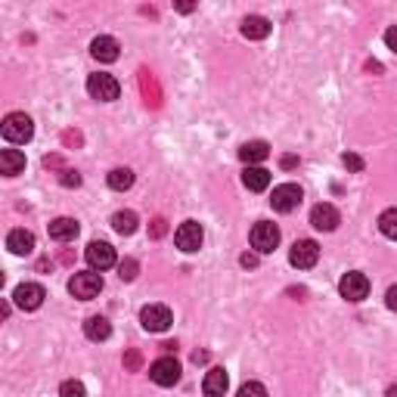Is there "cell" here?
Returning <instances> with one entry per match:
<instances>
[{"instance_id": "1", "label": "cell", "mask_w": 397, "mask_h": 397, "mask_svg": "<svg viewBox=\"0 0 397 397\" xmlns=\"http://www.w3.org/2000/svg\"><path fill=\"white\" fill-rule=\"evenodd\" d=\"M0 130H3V140L6 143H28L31 137H35V121H31L25 112H10V115L3 118V124H0Z\"/></svg>"}, {"instance_id": "2", "label": "cell", "mask_w": 397, "mask_h": 397, "mask_svg": "<svg viewBox=\"0 0 397 397\" xmlns=\"http://www.w3.org/2000/svg\"><path fill=\"white\" fill-rule=\"evenodd\" d=\"M276 246H280V227L270 221H257L255 227H251V248H255L257 255H270Z\"/></svg>"}, {"instance_id": "3", "label": "cell", "mask_w": 397, "mask_h": 397, "mask_svg": "<svg viewBox=\"0 0 397 397\" xmlns=\"http://www.w3.org/2000/svg\"><path fill=\"white\" fill-rule=\"evenodd\" d=\"M87 94L99 99V103H112V99H118V94H121V84L112 75H105V71H96V75L87 78Z\"/></svg>"}, {"instance_id": "4", "label": "cell", "mask_w": 397, "mask_h": 397, "mask_svg": "<svg viewBox=\"0 0 397 397\" xmlns=\"http://www.w3.org/2000/svg\"><path fill=\"white\" fill-rule=\"evenodd\" d=\"M149 379L162 388L177 385V382H180V363H177L174 357H158V360L149 366Z\"/></svg>"}, {"instance_id": "5", "label": "cell", "mask_w": 397, "mask_h": 397, "mask_svg": "<svg viewBox=\"0 0 397 397\" xmlns=\"http://www.w3.org/2000/svg\"><path fill=\"white\" fill-rule=\"evenodd\" d=\"M140 323L146 332H164V329L174 323V314H171V307H164V304H146V307L140 310Z\"/></svg>"}, {"instance_id": "6", "label": "cell", "mask_w": 397, "mask_h": 397, "mask_svg": "<svg viewBox=\"0 0 397 397\" xmlns=\"http://www.w3.org/2000/svg\"><path fill=\"white\" fill-rule=\"evenodd\" d=\"M69 292L75 298H81V301H90V298H96L99 292H103V276L99 273H75L69 280Z\"/></svg>"}, {"instance_id": "7", "label": "cell", "mask_w": 397, "mask_h": 397, "mask_svg": "<svg viewBox=\"0 0 397 397\" xmlns=\"http://www.w3.org/2000/svg\"><path fill=\"white\" fill-rule=\"evenodd\" d=\"M301 187L298 183H282V187L273 189V196H270V205H273V211H280V214H289V211H295L298 205H301Z\"/></svg>"}, {"instance_id": "8", "label": "cell", "mask_w": 397, "mask_h": 397, "mask_svg": "<svg viewBox=\"0 0 397 397\" xmlns=\"http://www.w3.org/2000/svg\"><path fill=\"white\" fill-rule=\"evenodd\" d=\"M202 239H205L202 223H196V221H183L180 227H177V233H174L177 248L187 251V255H193V251L202 248Z\"/></svg>"}, {"instance_id": "9", "label": "cell", "mask_w": 397, "mask_h": 397, "mask_svg": "<svg viewBox=\"0 0 397 397\" xmlns=\"http://www.w3.org/2000/svg\"><path fill=\"white\" fill-rule=\"evenodd\" d=\"M289 261H292V267H298V270H310L320 261V246H316L314 239H298L292 251H289Z\"/></svg>"}, {"instance_id": "10", "label": "cell", "mask_w": 397, "mask_h": 397, "mask_svg": "<svg viewBox=\"0 0 397 397\" xmlns=\"http://www.w3.org/2000/svg\"><path fill=\"white\" fill-rule=\"evenodd\" d=\"M44 298H47V292H44L41 282H22V286H16V292H12V301L22 310H37L44 304Z\"/></svg>"}, {"instance_id": "11", "label": "cell", "mask_w": 397, "mask_h": 397, "mask_svg": "<svg viewBox=\"0 0 397 397\" xmlns=\"http://www.w3.org/2000/svg\"><path fill=\"white\" fill-rule=\"evenodd\" d=\"M339 292L345 301H363V298L369 295V280L363 273H357V270H350V273L341 276Z\"/></svg>"}, {"instance_id": "12", "label": "cell", "mask_w": 397, "mask_h": 397, "mask_svg": "<svg viewBox=\"0 0 397 397\" xmlns=\"http://www.w3.org/2000/svg\"><path fill=\"white\" fill-rule=\"evenodd\" d=\"M310 223H314L316 230H323V233H332V230L341 223V214L335 211V205L320 202V205H314V211H310Z\"/></svg>"}, {"instance_id": "13", "label": "cell", "mask_w": 397, "mask_h": 397, "mask_svg": "<svg viewBox=\"0 0 397 397\" xmlns=\"http://www.w3.org/2000/svg\"><path fill=\"white\" fill-rule=\"evenodd\" d=\"M87 264L94 270H109L112 264H115V248H112L109 242H103V239H94L87 246Z\"/></svg>"}, {"instance_id": "14", "label": "cell", "mask_w": 397, "mask_h": 397, "mask_svg": "<svg viewBox=\"0 0 397 397\" xmlns=\"http://www.w3.org/2000/svg\"><path fill=\"white\" fill-rule=\"evenodd\" d=\"M230 388V375L223 373L221 366H211L208 373H205V382H202V391L205 397H223Z\"/></svg>"}, {"instance_id": "15", "label": "cell", "mask_w": 397, "mask_h": 397, "mask_svg": "<svg viewBox=\"0 0 397 397\" xmlns=\"http://www.w3.org/2000/svg\"><path fill=\"white\" fill-rule=\"evenodd\" d=\"M118 41L115 37H109V35H99L94 44H90V56L99 59V62H115L118 59Z\"/></svg>"}, {"instance_id": "16", "label": "cell", "mask_w": 397, "mask_h": 397, "mask_svg": "<svg viewBox=\"0 0 397 397\" xmlns=\"http://www.w3.org/2000/svg\"><path fill=\"white\" fill-rule=\"evenodd\" d=\"M239 158L248 164V168H255V164H261V162H267L270 158V146L264 140H248V143H242Z\"/></svg>"}, {"instance_id": "17", "label": "cell", "mask_w": 397, "mask_h": 397, "mask_svg": "<svg viewBox=\"0 0 397 397\" xmlns=\"http://www.w3.org/2000/svg\"><path fill=\"white\" fill-rule=\"evenodd\" d=\"M78 221L75 217H56V221H50V239L56 242H71L78 236Z\"/></svg>"}, {"instance_id": "18", "label": "cell", "mask_w": 397, "mask_h": 397, "mask_svg": "<svg viewBox=\"0 0 397 397\" xmlns=\"http://www.w3.org/2000/svg\"><path fill=\"white\" fill-rule=\"evenodd\" d=\"M22 171H25V152H19V149L0 152V174L16 177V174H22Z\"/></svg>"}, {"instance_id": "19", "label": "cell", "mask_w": 397, "mask_h": 397, "mask_svg": "<svg viewBox=\"0 0 397 397\" xmlns=\"http://www.w3.org/2000/svg\"><path fill=\"white\" fill-rule=\"evenodd\" d=\"M6 248L12 251V255H31L35 251V236L28 233V230H12L10 236H6Z\"/></svg>"}, {"instance_id": "20", "label": "cell", "mask_w": 397, "mask_h": 397, "mask_svg": "<svg viewBox=\"0 0 397 397\" xmlns=\"http://www.w3.org/2000/svg\"><path fill=\"white\" fill-rule=\"evenodd\" d=\"M242 183H246L251 193H264V189L270 187V171L261 168V164H255V168H246V171H242Z\"/></svg>"}, {"instance_id": "21", "label": "cell", "mask_w": 397, "mask_h": 397, "mask_svg": "<svg viewBox=\"0 0 397 397\" xmlns=\"http://www.w3.org/2000/svg\"><path fill=\"white\" fill-rule=\"evenodd\" d=\"M242 35H246L248 41H264V37L270 35V22L264 16H246L242 19Z\"/></svg>"}, {"instance_id": "22", "label": "cell", "mask_w": 397, "mask_h": 397, "mask_svg": "<svg viewBox=\"0 0 397 397\" xmlns=\"http://www.w3.org/2000/svg\"><path fill=\"white\" fill-rule=\"evenodd\" d=\"M84 335H87L90 341H105L112 335V323L105 320V316H87V323H84Z\"/></svg>"}, {"instance_id": "23", "label": "cell", "mask_w": 397, "mask_h": 397, "mask_svg": "<svg viewBox=\"0 0 397 397\" xmlns=\"http://www.w3.org/2000/svg\"><path fill=\"white\" fill-rule=\"evenodd\" d=\"M137 214L134 211H115L112 214V230H115L118 236H130V233H137Z\"/></svg>"}, {"instance_id": "24", "label": "cell", "mask_w": 397, "mask_h": 397, "mask_svg": "<svg viewBox=\"0 0 397 397\" xmlns=\"http://www.w3.org/2000/svg\"><path fill=\"white\" fill-rule=\"evenodd\" d=\"M109 187L115 189V193H124V189L134 187V171L130 168H115L109 171Z\"/></svg>"}, {"instance_id": "25", "label": "cell", "mask_w": 397, "mask_h": 397, "mask_svg": "<svg viewBox=\"0 0 397 397\" xmlns=\"http://www.w3.org/2000/svg\"><path fill=\"white\" fill-rule=\"evenodd\" d=\"M379 230H382V236H388V239H397V208L382 211V217H379Z\"/></svg>"}, {"instance_id": "26", "label": "cell", "mask_w": 397, "mask_h": 397, "mask_svg": "<svg viewBox=\"0 0 397 397\" xmlns=\"http://www.w3.org/2000/svg\"><path fill=\"white\" fill-rule=\"evenodd\" d=\"M137 270H140V264L134 261V257H124L121 264H118V276H121L124 282H130V280H137Z\"/></svg>"}, {"instance_id": "27", "label": "cell", "mask_w": 397, "mask_h": 397, "mask_svg": "<svg viewBox=\"0 0 397 397\" xmlns=\"http://www.w3.org/2000/svg\"><path fill=\"white\" fill-rule=\"evenodd\" d=\"M59 397H87V391H84V385L78 379H69V382H62V388H59Z\"/></svg>"}, {"instance_id": "28", "label": "cell", "mask_w": 397, "mask_h": 397, "mask_svg": "<svg viewBox=\"0 0 397 397\" xmlns=\"http://www.w3.org/2000/svg\"><path fill=\"white\" fill-rule=\"evenodd\" d=\"M236 397H267V388H264L261 382H246Z\"/></svg>"}, {"instance_id": "29", "label": "cell", "mask_w": 397, "mask_h": 397, "mask_svg": "<svg viewBox=\"0 0 397 397\" xmlns=\"http://www.w3.org/2000/svg\"><path fill=\"white\" fill-rule=\"evenodd\" d=\"M168 233V221L164 217H152V227H149V236L152 239H162V236Z\"/></svg>"}, {"instance_id": "30", "label": "cell", "mask_w": 397, "mask_h": 397, "mask_svg": "<svg viewBox=\"0 0 397 397\" xmlns=\"http://www.w3.org/2000/svg\"><path fill=\"white\" fill-rule=\"evenodd\" d=\"M59 183H62V187H81V174L71 171V168H65L62 174H59Z\"/></svg>"}, {"instance_id": "31", "label": "cell", "mask_w": 397, "mask_h": 397, "mask_svg": "<svg viewBox=\"0 0 397 397\" xmlns=\"http://www.w3.org/2000/svg\"><path fill=\"white\" fill-rule=\"evenodd\" d=\"M341 162H345L348 171H363V158L360 155H350L348 152V155H341Z\"/></svg>"}, {"instance_id": "32", "label": "cell", "mask_w": 397, "mask_h": 397, "mask_svg": "<svg viewBox=\"0 0 397 397\" xmlns=\"http://www.w3.org/2000/svg\"><path fill=\"white\" fill-rule=\"evenodd\" d=\"M124 366H128L130 373H137V369H140V350H128V357H124Z\"/></svg>"}, {"instance_id": "33", "label": "cell", "mask_w": 397, "mask_h": 397, "mask_svg": "<svg viewBox=\"0 0 397 397\" xmlns=\"http://www.w3.org/2000/svg\"><path fill=\"white\" fill-rule=\"evenodd\" d=\"M385 44H388V47H391V50L397 53V25H391V28L385 31Z\"/></svg>"}, {"instance_id": "34", "label": "cell", "mask_w": 397, "mask_h": 397, "mask_svg": "<svg viewBox=\"0 0 397 397\" xmlns=\"http://www.w3.org/2000/svg\"><path fill=\"white\" fill-rule=\"evenodd\" d=\"M385 304H388V307H391V310H397V286H391V289H388V295H385Z\"/></svg>"}, {"instance_id": "35", "label": "cell", "mask_w": 397, "mask_h": 397, "mask_svg": "<svg viewBox=\"0 0 397 397\" xmlns=\"http://www.w3.org/2000/svg\"><path fill=\"white\" fill-rule=\"evenodd\" d=\"M239 261H242V267H257V255H248V251L239 257Z\"/></svg>"}, {"instance_id": "36", "label": "cell", "mask_w": 397, "mask_h": 397, "mask_svg": "<svg viewBox=\"0 0 397 397\" xmlns=\"http://www.w3.org/2000/svg\"><path fill=\"white\" fill-rule=\"evenodd\" d=\"M280 164L289 171V168H295V164H298V158H295V155H282V162H280Z\"/></svg>"}, {"instance_id": "37", "label": "cell", "mask_w": 397, "mask_h": 397, "mask_svg": "<svg viewBox=\"0 0 397 397\" xmlns=\"http://www.w3.org/2000/svg\"><path fill=\"white\" fill-rule=\"evenodd\" d=\"M193 360H196V363H205V360H208V354H205V350H196Z\"/></svg>"}, {"instance_id": "38", "label": "cell", "mask_w": 397, "mask_h": 397, "mask_svg": "<svg viewBox=\"0 0 397 397\" xmlns=\"http://www.w3.org/2000/svg\"><path fill=\"white\" fill-rule=\"evenodd\" d=\"M388 397H397V385H391V388H388Z\"/></svg>"}]
</instances>
